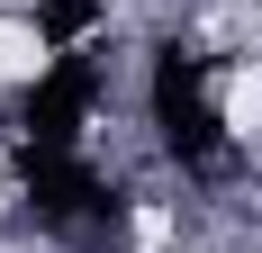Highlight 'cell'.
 Wrapping results in <instances>:
<instances>
[{"label":"cell","instance_id":"cell-1","mask_svg":"<svg viewBox=\"0 0 262 253\" xmlns=\"http://www.w3.org/2000/svg\"><path fill=\"white\" fill-rule=\"evenodd\" d=\"M145 109H154L163 126V154L172 163H190V172H208L217 154H226V100H217V73H208V54H190V46H163L154 54V81H145Z\"/></svg>","mask_w":262,"mask_h":253}]
</instances>
